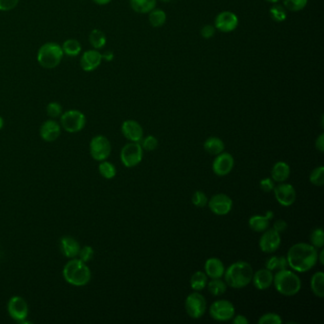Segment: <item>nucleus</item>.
Returning a JSON list of instances; mask_svg holds the SVG:
<instances>
[{
    "label": "nucleus",
    "instance_id": "nucleus-53",
    "mask_svg": "<svg viewBox=\"0 0 324 324\" xmlns=\"http://www.w3.org/2000/svg\"><path fill=\"white\" fill-rule=\"evenodd\" d=\"M323 257H324V250L321 249L320 253L317 254V261H319V264H323Z\"/></svg>",
    "mask_w": 324,
    "mask_h": 324
},
{
    "label": "nucleus",
    "instance_id": "nucleus-55",
    "mask_svg": "<svg viewBox=\"0 0 324 324\" xmlns=\"http://www.w3.org/2000/svg\"><path fill=\"white\" fill-rule=\"evenodd\" d=\"M4 127V120H3V118L0 116V129H2Z\"/></svg>",
    "mask_w": 324,
    "mask_h": 324
},
{
    "label": "nucleus",
    "instance_id": "nucleus-17",
    "mask_svg": "<svg viewBox=\"0 0 324 324\" xmlns=\"http://www.w3.org/2000/svg\"><path fill=\"white\" fill-rule=\"evenodd\" d=\"M122 133L130 142L140 143L144 137L142 126L134 120H127L122 124Z\"/></svg>",
    "mask_w": 324,
    "mask_h": 324
},
{
    "label": "nucleus",
    "instance_id": "nucleus-54",
    "mask_svg": "<svg viewBox=\"0 0 324 324\" xmlns=\"http://www.w3.org/2000/svg\"><path fill=\"white\" fill-rule=\"evenodd\" d=\"M265 216L267 217L269 220H271V219L274 217V213H273L272 211H267L266 214H265Z\"/></svg>",
    "mask_w": 324,
    "mask_h": 324
},
{
    "label": "nucleus",
    "instance_id": "nucleus-2",
    "mask_svg": "<svg viewBox=\"0 0 324 324\" xmlns=\"http://www.w3.org/2000/svg\"><path fill=\"white\" fill-rule=\"evenodd\" d=\"M253 274L252 266L248 263L241 261L228 266L224 271L223 277L227 286L241 289L246 287L252 282Z\"/></svg>",
    "mask_w": 324,
    "mask_h": 324
},
{
    "label": "nucleus",
    "instance_id": "nucleus-9",
    "mask_svg": "<svg viewBox=\"0 0 324 324\" xmlns=\"http://www.w3.org/2000/svg\"><path fill=\"white\" fill-rule=\"evenodd\" d=\"M89 153L95 161H105L111 153V145L107 137L97 135L89 143Z\"/></svg>",
    "mask_w": 324,
    "mask_h": 324
},
{
    "label": "nucleus",
    "instance_id": "nucleus-31",
    "mask_svg": "<svg viewBox=\"0 0 324 324\" xmlns=\"http://www.w3.org/2000/svg\"><path fill=\"white\" fill-rule=\"evenodd\" d=\"M209 291L213 296H221L227 289V284L221 279H211L210 283L206 284Z\"/></svg>",
    "mask_w": 324,
    "mask_h": 324
},
{
    "label": "nucleus",
    "instance_id": "nucleus-39",
    "mask_svg": "<svg viewBox=\"0 0 324 324\" xmlns=\"http://www.w3.org/2000/svg\"><path fill=\"white\" fill-rule=\"evenodd\" d=\"M209 203V198L203 191L197 190L192 195V203L197 207H204Z\"/></svg>",
    "mask_w": 324,
    "mask_h": 324
},
{
    "label": "nucleus",
    "instance_id": "nucleus-42",
    "mask_svg": "<svg viewBox=\"0 0 324 324\" xmlns=\"http://www.w3.org/2000/svg\"><path fill=\"white\" fill-rule=\"evenodd\" d=\"M94 255H95L94 248L91 246H89V245H85V246H83V247L80 248V251L78 253V257H79L78 259L81 260L82 262L87 264L89 261L92 260Z\"/></svg>",
    "mask_w": 324,
    "mask_h": 324
},
{
    "label": "nucleus",
    "instance_id": "nucleus-37",
    "mask_svg": "<svg viewBox=\"0 0 324 324\" xmlns=\"http://www.w3.org/2000/svg\"><path fill=\"white\" fill-rule=\"evenodd\" d=\"M308 3V0H284V7L292 12H298L304 10Z\"/></svg>",
    "mask_w": 324,
    "mask_h": 324
},
{
    "label": "nucleus",
    "instance_id": "nucleus-15",
    "mask_svg": "<svg viewBox=\"0 0 324 324\" xmlns=\"http://www.w3.org/2000/svg\"><path fill=\"white\" fill-rule=\"evenodd\" d=\"M234 165H235V160L233 156L228 152L223 151L222 153L216 155V158L214 159L212 164V169L217 176L223 177L229 174L234 168Z\"/></svg>",
    "mask_w": 324,
    "mask_h": 324
},
{
    "label": "nucleus",
    "instance_id": "nucleus-16",
    "mask_svg": "<svg viewBox=\"0 0 324 324\" xmlns=\"http://www.w3.org/2000/svg\"><path fill=\"white\" fill-rule=\"evenodd\" d=\"M238 24L239 19L236 14L229 11L222 12L217 15L215 19V27L223 33L233 32L238 27Z\"/></svg>",
    "mask_w": 324,
    "mask_h": 324
},
{
    "label": "nucleus",
    "instance_id": "nucleus-50",
    "mask_svg": "<svg viewBox=\"0 0 324 324\" xmlns=\"http://www.w3.org/2000/svg\"><path fill=\"white\" fill-rule=\"evenodd\" d=\"M287 267H288V262H287L286 257H279V265H277V270H284V269H287Z\"/></svg>",
    "mask_w": 324,
    "mask_h": 324
},
{
    "label": "nucleus",
    "instance_id": "nucleus-24",
    "mask_svg": "<svg viewBox=\"0 0 324 324\" xmlns=\"http://www.w3.org/2000/svg\"><path fill=\"white\" fill-rule=\"evenodd\" d=\"M203 149L211 155H218L224 150V143L218 137H210L203 143Z\"/></svg>",
    "mask_w": 324,
    "mask_h": 324
},
{
    "label": "nucleus",
    "instance_id": "nucleus-43",
    "mask_svg": "<svg viewBox=\"0 0 324 324\" xmlns=\"http://www.w3.org/2000/svg\"><path fill=\"white\" fill-rule=\"evenodd\" d=\"M19 0H0V11L8 12L17 6Z\"/></svg>",
    "mask_w": 324,
    "mask_h": 324
},
{
    "label": "nucleus",
    "instance_id": "nucleus-38",
    "mask_svg": "<svg viewBox=\"0 0 324 324\" xmlns=\"http://www.w3.org/2000/svg\"><path fill=\"white\" fill-rule=\"evenodd\" d=\"M259 324H282L283 319L280 315L276 313H266L259 318Z\"/></svg>",
    "mask_w": 324,
    "mask_h": 324
},
{
    "label": "nucleus",
    "instance_id": "nucleus-46",
    "mask_svg": "<svg viewBox=\"0 0 324 324\" xmlns=\"http://www.w3.org/2000/svg\"><path fill=\"white\" fill-rule=\"evenodd\" d=\"M201 34H202L203 38H206V39L211 38L215 34V28L211 26V25H205L204 27L202 28Z\"/></svg>",
    "mask_w": 324,
    "mask_h": 324
},
{
    "label": "nucleus",
    "instance_id": "nucleus-7",
    "mask_svg": "<svg viewBox=\"0 0 324 324\" xmlns=\"http://www.w3.org/2000/svg\"><path fill=\"white\" fill-rule=\"evenodd\" d=\"M144 149L140 143L131 142L125 145L121 149L120 158L123 165L128 168H134L142 162Z\"/></svg>",
    "mask_w": 324,
    "mask_h": 324
},
{
    "label": "nucleus",
    "instance_id": "nucleus-3",
    "mask_svg": "<svg viewBox=\"0 0 324 324\" xmlns=\"http://www.w3.org/2000/svg\"><path fill=\"white\" fill-rule=\"evenodd\" d=\"M63 276L68 284L74 286H85L90 282L91 272L86 263L74 258L70 259L63 269Z\"/></svg>",
    "mask_w": 324,
    "mask_h": 324
},
{
    "label": "nucleus",
    "instance_id": "nucleus-35",
    "mask_svg": "<svg viewBox=\"0 0 324 324\" xmlns=\"http://www.w3.org/2000/svg\"><path fill=\"white\" fill-rule=\"evenodd\" d=\"M269 13H270L271 18L276 22H284L287 16L286 10L282 5H274L271 8Z\"/></svg>",
    "mask_w": 324,
    "mask_h": 324
},
{
    "label": "nucleus",
    "instance_id": "nucleus-6",
    "mask_svg": "<svg viewBox=\"0 0 324 324\" xmlns=\"http://www.w3.org/2000/svg\"><path fill=\"white\" fill-rule=\"evenodd\" d=\"M86 122L85 114L77 109H70L61 114V127L70 133L81 131L86 126Z\"/></svg>",
    "mask_w": 324,
    "mask_h": 324
},
{
    "label": "nucleus",
    "instance_id": "nucleus-27",
    "mask_svg": "<svg viewBox=\"0 0 324 324\" xmlns=\"http://www.w3.org/2000/svg\"><path fill=\"white\" fill-rule=\"evenodd\" d=\"M157 0H130V6L139 14H148L155 9Z\"/></svg>",
    "mask_w": 324,
    "mask_h": 324
},
{
    "label": "nucleus",
    "instance_id": "nucleus-44",
    "mask_svg": "<svg viewBox=\"0 0 324 324\" xmlns=\"http://www.w3.org/2000/svg\"><path fill=\"white\" fill-rule=\"evenodd\" d=\"M260 188L264 192L268 193L273 191V189L275 188V183L271 178H264L260 182Z\"/></svg>",
    "mask_w": 324,
    "mask_h": 324
},
{
    "label": "nucleus",
    "instance_id": "nucleus-13",
    "mask_svg": "<svg viewBox=\"0 0 324 324\" xmlns=\"http://www.w3.org/2000/svg\"><path fill=\"white\" fill-rule=\"evenodd\" d=\"M209 206L210 210L218 216H224L229 213L232 206H233V201L228 195L219 193L215 194L214 196L209 201Z\"/></svg>",
    "mask_w": 324,
    "mask_h": 324
},
{
    "label": "nucleus",
    "instance_id": "nucleus-19",
    "mask_svg": "<svg viewBox=\"0 0 324 324\" xmlns=\"http://www.w3.org/2000/svg\"><path fill=\"white\" fill-rule=\"evenodd\" d=\"M61 134V125L54 120H47L40 128L41 138L45 142H54Z\"/></svg>",
    "mask_w": 324,
    "mask_h": 324
},
{
    "label": "nucleus",
    "instance_id": "nucleus-51",
    "mask_svg": "<svg viewBox=\"0 0 324 324\" xmlns=\"http://www.w3.org/2000/svg\"><path fill=\"white\" fill-rule=\"evenodd\" d=\"M102 57H103V59H105V60L111 61L113 59L114 55H113L112 52H106L105 54H102Z\"/></svg>",
    "mask_w": 324,
    "mask_h": 324
},
{
    "label": "nucleus",
    "instance_id": "nucleus-21",
    "mask_svg": "<svg viewBox=\"0 0 324 324\" xmlns=\"http://www.w3.org/2000/svg\"><path fill=\"white\" fill-rule=\"evenodd\" d=\"M61 252L68 259L77 258L80 251V244L73 237H63L60 240Z\"/></svg>",
    "mask_w": 324,
    "mask_h": 324
},
{
    "label": "nucleus",
    "instance_id": "nucleus-33",
    "mask_svg": "<svg viewBox=\"0 0 324 324\" xmlns=\"http://www.w3.org/2000/svg\"><path fill=\"white\" fill-rule=\"evenodd\" d=\"M99 173L101 174L102 177H104L105 179L110 180L112 178H114L116 176V168L112 163L108 162V161H102L101 164L98 167Z\"/></svg>",
    "mask_w": 324,
    "mask_h": 324
},
{
    "label": "nucleus",
    "instance_id": "nucleus-45",
    "mask_svg": "<svg viewBox=\"0 0 324 324\" xmlns=\"http://www.w3.org/2000/svg\"><path fill=\"white\" fill-rule=\"evenodd\" d=\"M277 265H279V257H270L265 263V268L270 271L277 270Z\"/></svg>",
    "mask_w": 324,
    "mask_h": 324
},
{
    "label": "nucleus",
    "instance_id": "nucleus-23",
    "mask_svg": "<svg viewBox=\"0 0 324 324\" xmlns=\"http://www.w3.org/2000/svg\"><path fill=\"white\" fill-rule=\"evenodd\" d=\"M291 169L287 163L280 161L277 162L271 170V179L274 182H284L289 178Z\"/></svg>",
    "mask_w": 324,
    "mask_h": 324
},
{
    "label": "nucleus",
    "instance_id": "nucleus-48",
    "mask_svg": "<svg viewBox=\"0 0 324 324\" xmlns=\"http://www.w3.org/2000/svg\"><path fill=\"white\" fill-rule=\"evenodd\" d=\"M315 146H316V149L319 151V152H321V153H323L324 152V133H321L320 135L318 136L317 138V140H316V143H315Z\"/></svg>",
    "mask_w": 324,
    "mask_h": 324
},
{
    "label": "nucleus",
    "instance_id": "nucleus-40",
    "mask_svg": "<svg viewBox=\"0 0 324 324\" xmlns=\"http://www.w3.org/2000/svg\"><path fill=\"white\" fill-rule=\"evenodd\" d=\"M140 142L142 149L146 151H153L158 147V140L155 136H147L146 138H143Z\"/></svg>",
    "mask_w": 324,
    "mask_h": 324
},
{
    "label": "nucleus",
    "instance_id": "nucleus-5",
    "mask_svg": "<svg viewBox=\"0 0 324 324\" xmlns=\"http://www.w3.org/2000/svg\"><path fill=\"white\" fill-rule=\"evenodd\" d=\"M63 56L64 53L59 44L48 42L39 48L37 53V62L43 68H54L60 64Z\"/></svg>",
    "mask_w": 324,
    "mask_h": 324
},
{
    "label": "nucleus",
    "instance_id": "nucleus-28",
    "mask_svg": "<svg viewBox=\"0 0 324 324\" xmlns=\"http://www.w3.org/2000/svg\"><path fill=\"white\" fill-rule=\"evenodd\" d=\"M209 277L203 271H197L190 279V286L194 291L203 290L206 287V284L209 283Z\"/></svg>",
    "mask_w": 324,
    "mask_h": 324
},
{
    "label": "nucleus",
    "instance_id": "nucleus-34",
    "mask_svg": "<svg viewBox=\"0 0 324 324\" xmlns=\"http://www.w3.org/2000/svg\"><path fill=\"white\" fill-rule=\"evenodd\" d=\"M309 181L316 187H322L324 184V168L318 167L311 172Z\"/></svg>",
    "mask_w": 324,
    "mask_h": 324
},
{
    "label": "nucleus",
    "instance_id": "nucleus-47",
    "mask_svg": "<svg viewBox=\"0 0 324 324\" xmlns=\"http://www.w3.org/2000/svg\"><path fill=\"white\" fill-rule=\"evenodd\" d=\"M273 229L276 230L280 234L287 229V223L284 220H277L273 225Z\"/></svg>",
    "mask_w": 324,
    "mask_h": 324
},
{
    "label": "nucleus",
    "instance_id": "nucleus-22",
    "mask_svg": "<svg viewBox=\"0 0 324 324\" xmlns=\"http://www.w3.org/2000/svg\"><path fill=\"white\" fill-rule=\"evenodd\" d=\"M224 265L218 258H210L204 264V273L210 279H221L224 274Z\"/></svg>",
    "mask_w": 324,
    "mask_h": 324
},
{
    "label": "nucleus",
    "instance_id": "nucleus-18",
    "mask_svg": "<svg viewBox=\"0 0 324 324\" xmlns=\"http://www.w3.org/2000/svg\"><path fill=\"white\" fill-rule=\"evenodd\" d=\"M103 57L97 50H88L82 54L80 66L84 72H94L101 65Z\"/></svg>",
    "mask_w": 324,
    "mask_h": 324
},
{
    "label": "nucleus",
    "instance_id": "nucleus-41",
    "mask_svg": "<svg viewBox=\"0 0 324 324\" xmlns=\"http://www.w3.org/2000/svg\"><path fill=\"white\" fill-rule=\"evenodd\" d=\"M46 111H47V114L51 117V118H57L61 116V114L63 113V108L61 106L59 103L57 102H51L48 104L47 108H46Z\"/></svg>",
    "mask_w": 324,
    "mask_h": 324
},
{
    "label": "nucleus",
    "instance_id": "nucleus-49",
    "mask_svg": "<svg viewBox=\"0 0 324 324\" xmlns=\"http://www.w3.org/2000/svg\"><path fill=\"white\" fill-rule=\"evenodd\" d=\"M232 322L234 324H248L249 323V320L243 315H238V316L233 317Z\"/></svg>",
    "mask_w": 324,
    "mask_h": 324
},
{
    "label": "nucleus",
    "instance_id": "nucleus-26",
    "mask_svg": "<svg viewBox=\"0 0 324 324\" xmlns=\"http://www.w3.org/2000/svg\"><path fill=\"white\" fill-rule=\"evenodd\" d=\"M270 220L267 217L263 215H254L248 221L250 228L255 232H264L269 227Z\"/></svg>",
    "mask_w": 324,
    "mask_h": 324
},
{
    "label": "nucleus",
    "instance_id": "nucleus-4",
    "mask_svg": "<svg viewBox=\"0 0 324 324\" xmlns=\"http://www.w3.org/2000/svg\"><path fill=\"white\" fill-rule=\"evenodd\" d=\"M273 284L276 290L283 296L292 297L297 295L302 288V282L296 273L288 269L279 270L274 275Z\"/></svg>",
    "mask_w": 324,
    "mask_h": 324
},
{
    "label": "nucleus",
    "instance_id": "nucleus-30",
    "mask_svg": "<svg viewBox=\"0 0 324 324\" xmlns=\"http://www.w3.org/2000/svg\"><path fill=\"white\" fill-rule=\"evenodd\" d=\"M88 40L90 45L95 48V50H99L106 45L107 37H106V34H104L101 30L95 29L90 32Z\"/></svg>",
    "mask_w": 324,
    "mask_h": 324
},
{
    "label": "nucleus",
    "instance_id": "nucleus-8",
    "mask_svg": "<svg viewBox=\"0 0 324 324\" xmlns=\"http://www.w3.org/2000/svg\"><path fill=\"white\" fill-rule=\"evenodd\" d=\"M206 300L205 297L202 294L198 293L197 291L189 294L186 298L184 308L189 317L194 319L201 318L204 315L206 311Z\"/></svg>",
    "mask_w": 324,
    "mask_h": 324
},
{
    "label": "nucleus",
    "instance_id": "nucleus-12",
    "mask_svg": "<svg viewBox=\"0 0 324 324\" xmlns=\"http://www.w3.org/2000/svg\"><path fill=\"white\" fill-rule=\"evenodd\" d=\"M273 191L277 203L283 206H291L296 201V189L291 183L280 182V184L274 188Z\"/></svg>",
    "mask_w": 324,
    "mask_h": 324
},
{
    "label": "nucleus",
    "instance_id": "nucleus-36",
    "mask_svg": "<svg viewBox=\"0 0 324 324\" xmlns=\"http://www.w3.org/2000/svg\"><path fill=\"white\" fill-rule=\"evenodd\" d=\"M311 244L316 248H322L324 244V235L322 228H316L310 234Z\"/></svg>",
    "mask_w": 324,
    "mask_h": 324
},
{
    "label": "nucleus",
    "instance_id": "nucleus-52",
    "mask_svg": "<svg viewBox=\"0 0 324 324\" xmlns=\"http://www.w3.org/2000/svg\"><path fill=\"white\" fill-rule=\"evenodd\" d=\"M92 1L98 5H107L111 0H92Z\"/></svg>",
    "mask_w": 324,
    "mask_h": 324
},
{
    "label": "nucleus",
    "instance_id": "nucleus-57",
    "mask_svg": "<svg viewBox=\"0 0 324 324\" xmlns=\"http://www.w3.org/2000/svg\"><path fill=\"white\" fill-rule=\"evenodd\" d=\"M163 2H170V1H172V0H161Z\"/></svg>",
    "mask_w": 324,
    "mask_h": 324
},
{
    "label": "nucleus",
    "instance_id": "nucleus-25",
    "mask_svg": "<svg viewBox=\"0 0 324 324\" xmlns=\"http://www.w3.org/2000/svg\"><path fill=\"white\" fill-rule=\"evenodd\" d=\"M311 290L317 297H324V274L319 271L311 277Z\"/></svg>",
    "mask_w": 324,
    "mask_h": 324
},
{
    "label": "nucleus",
    "instance_id": "nucleus-56",
    "mask_svg": "<svg viewBox=\"0 0 324 324\" xmlns=\"http://www.w3.org/2000/svg\"><path fill=\"white\" fill-rule=\"evenodd\" d=\"M266 1H268V2H271V3H277L279 0H266Z\"/></svg>",
    "mask_w": 324,
    "mask_h": 324
},
{
    "label": "nucleus",
    "instance_id": "nucleus-11",
    "mask_svg": "<svg viewBox=\"0 0 324 324\" xmlns=\"http://www.w3.org/2000/svg\"><path fill=\"white\" fill-rule=\"evenodd\" d=\"M8 313L14 320L20 323L25 320L29 315V306L27 302L19 296L11 297L8 303Z\"/></svg>",
    "mask_w": 324,
    "mask_h": 324
},
{
    "label": "nucleus",
    "instance_id": "nucleus-32",
    "mask_svg": "<svg viewBox=\"0 0 324 324\" xmlns=\"http://www.w3.org/2000/svg\"><path fill=\"white\" fill-rule=\"evenodd\" d=\"M149 23L153 27H162L167 20V14L159 9H153L151 12H149Z\"/></svg>",
    "mask_w": 324,
    "mask_h": 324
},
{
    "label": "nucleus",
    "instance_id": "nucleus-29",
    "mask_svg": "<svg viewBox=\"0 0 324 324\" xmlns=\"http://www.w3.org/2000/svg\"><path fill=\"white\" fill-rule=\"evenodd\" d=\"M63 53L71 57H75L81 54L82 46L79 41L76 39H67L61 46Z\"/></svg>",
    "mask_w": 324,
    "mask_h": 324
},
{
    "label": "nucleus",
    "instance_id": "nucleus-1",
    "mask_svg": "<svg viewBox=\"0 0 324 324\" xmlns=\"http://www.w3.org/2000/svg\"><path fill=\"white\" fill-rule=\"evenodd\" d=\"M317 250L312 244L298 243L292 245L287 252L288 266L292 270L305 273L317 263Z\"/></svg>",
    "mask_w": 324,
    "mask_h": 324
},
{
    "label": "nucleus",
    "instance_id": "nucleus-20",
    "mask_svg": "<svg viewBox=\"0 0 324 324\" xmlns=\"http://www.w3.org/2000/svg\"><path fill=\"white\" fill-rule=\"evenodd\" d=\"M274 275L272 271L266 268L260 269L253 274L252 282L258 290H266L273 284Z\"/></svg>",
    "mask_w": 324,
    "mask_h": 324
},
{
    "label": "nucleus",
    "instance_id": "nucleus-14",
    "mask_svg": "<svg viewBox=\"0 0 324 324\" xmlns=\"http://www.w3.org/2000/svg\"><path fill=\"white\" fill-rule=\"evenodd\" d=\"M281 243H282L281 234L276 230L271 228V229H266L264 231V234L260 239L259 246L264 253L270 254L279 249V247L281 246Z\"/></svg>",
    "mask_w": 324,
    "mask_h": 324
},
{
    "label": "nucleus",
    "instance_id": "nucleus-10",
    "mask_svg": "<svg viewBox=\"0 0 324 324\" xmlns=\"http://www.w3.org/2000/svg\"><path fill=\"white\" fill-rule=\"evenodd\" d=\"M210 314L217 321H228L235 316V306L226 299L216 300L211 304Z\"/></svg>",
    "mask_w": 324,
    "mask_h": 324
}]
</instances>
